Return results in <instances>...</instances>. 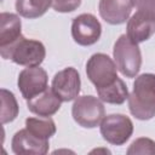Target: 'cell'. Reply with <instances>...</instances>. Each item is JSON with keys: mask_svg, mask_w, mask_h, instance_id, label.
<instances>
[{"mask_svg": "<svg viewBox=\"0 0 155 155\" xmlns=\"http://www.w3.org/2000/svg\"><path fill=\"white\" fill-rule=\"evenodd\" d=\"M127 101L130 113L136 119L142 121L153 119L155 116V74L138 75Z\"/></svg>", "mask_w": 155, "mask_h": 155, "instance_id": "obj_1", "label": "cell"}, {"mask_svg": "<svg viewBox=\"0 0 155 155\" xmlns=\"http://www.w3.org/2000/svg\"><path fill=\"white\" fill-rule=\"evenodd\" d=\"M0 54L4 59H11L18 65L36 67L44 62L46 50L41 41L22 36L8 48L0 51Z\"/></svg>", "mask_w": 155, "mask_h": 155, "instance_id": "obj_2", "label": "cell"}, {"mask_svg": "<svg viewBox=\"0 0 155 155\" xmlns=\"http://www.w3.org/2000/svg\"><path fill=\"white\" fill-rule=\"evenodd\" d=\"M114 62L117 70L126 78H136L142 65V53L138 44L133 42L126 34L119 36L113 48Z\"/></svg>", "mask_w": 155, "mask_h": 155, "instance_id": "obj_3", "label": "cell"}, {"mask_svg": "<svg viewBox=\"0 0 155 155\" xmlns=\"http://www.w3.org/2000/svg\"><path fill=\"white\" fill-rule=\"evenodd\" d=\"M71 115L79 126L94 128L105 116V109L99 98L94 96H80L74 99Z\"/></svg>", "mask_w": 155, "mask_h": 155, "instance_id": "obj_4", "label": "cell"}, {"mask_svg": "<svg viewBox=\"0 0 155 155\" xmlns=\"http://www.w3.org/2000/svg\"><path fill=\"white\" fill-rule=\"evenodd\" d=\"M86 75L96 90L111 85L119 78L115 62L105 53H94L88 58L86 63Z\"/></svg>", "mask_w": 155, "mask_h": 155, "instance_id": "obj_5", "label": "cell"}, {"mask_svg": "<svg viewBox=\"0 0 155 155\" xmlns=\"http://www.w3.org/2000/svg\"><path fill=\"white\" fill-rule=\"evenodd\" d=\"M101 134L104 140L113 145L125 144L133 133L131 119L124 114H110L103 117L99 124Z\"/></svg>", "mask_w": 155, "mask_h": 155, "instance_id": "obj_6", "label": "cell"}, {"mask_svg": "<svg viewBox=\"0 0 155 155\" xmlns=\"http://www.w3.org/2000/svg\"><path fill=\"white\" fill-rule=\"evenodd\" d=\"M102 34L99 21L91 13H81L73 19L71 36L78 45L91 46L96 44Z\"/></svg>", "mask_w": 155, "mask_h": 155, "instance_id": "obj_7", "label": "cell"}, {"mask_svg": "<svg viewBox=\"0 0 155 155\" xmlns=\"http://www.w3.org/2000/svg\"><path fill=\"white\" fill-rule=\"evenodd\" d=\"M47 82H48L47 73L40 65L24 68L19 73L17 80L18 88L22 93V97L25 101L44 92L48 87Z\"/></svg>", "mask_w": 155, "mask_h": 155, "instance_id": "obj_8", "label": "cell"}, {"mask_svg": "<svg viewBox=\"0 0 155 155\" xmlns=\"http://www.w3.org/2000/svg\"><path fill=\"white\" fill-rule=\"evenodd\" d=\"M51 87L62 102L74 101L79 97L81 87V79L79 71L73 67L59 70L53 76Z\"/></svg>", "mask_w": 155, "mask_h": 155, "instance_id": "obj_9", "label": "cell"}, {"mask_svg": "<svg viewBox=\"0 0 155 155\" xmlns=\"http://www.w3.org/2000/svg\"><path fill=\"white\" fill-rule=\"evenodd\" d=\"M48 140L33 134L28 128L19 130L11 140V149L17 155H45L48 153Z\"/></svg>", "mask_w": 155, "mask_h": 155, "instance_id": "obj_10", "label": "cell"}, {"mask_svg": "<svg viewBox=\"0 0 155 155\" xmlns=\"http://www.w3.org/2000/svg\"><path fill=\"white\" fill-rule=\"evenodd\" d=\"M155 33V13L149 11H137L127 21V36L136 44L150 39Z\"/></svg>", "mask_w": 155, "mask_h": 155, "instance_id": "obj_11", "label": "cell"}, {"mask_svg": "<svg viewBox=\"0 0 155 155\" xmlns=\"http://www.w3.org/2000/svg\"><path fill=\"white\" fill-rule=\"evenodd\" d=\"M133 6L132 0H99L98 11L104 22L119 25L128 21Z\"/></svg>", "mask_w": 155, "mask_h": 155, "instance_id": "obj_12", "label": "cell"}, {"mask_svg": "<svg viewBox=\"0 0 155 155\" xmlns=\"http://www.w3.org/2000/svg\"><path fill=\"white\" fill-rule=\"evenodd\" d=\"M62 101L53 92L52 87H47L40 94L27 101V107L29 111L41 117H50L54 115L61 108Z\"/></svg>", "mask_w": 155, "mask_h": 155, "instance_id": "obj_13", "label": "cell"}, {"mask_svg": "<svg viewBox=\"0 0 155 155\" xmlns=\"http://www.w3.org/2000/svg\"><path fill=\"white\" fill-rule=\"evenodd\" d=\"M22 23L17 15L1 12L0 15V51L8 48L22 38Z\"/></svg>", "mask_w": 155, "mask_h": 155, "instance_id": "obj_14", "label": "cell"}, {"mask_svg": "<svg viewBox=\"0 0 155 155\" xmlns=\"http://www.w3.org/2000/svg\"><path fill=\"white\" fill-rule=\"evenodd\" d=\"M97 94L98 98L108 104H122L126 102V99H128V90L126 84L117 78L111 85L103 87V88H97Z\"/></svg>", "mask_w": 155, "mask_h": 155, "instance_id": "obj_15", "label": "cell"}, {"mask_svg": "<svg viewBox=\"0 0 155 155\" xmlns=\"http://www.w3.org/2000/svg\"><path fill=\"white\" fill-rule=\"evenodd\" d=\"M52 6V0H16L15 7L19 16L34 19L46 13Z\"/></svg>", "mask_w": 155, "mask_h": 155, "instance_id": "obj_16", "label": "cell"}, {"mask_svg": "<svg viewBox=\"0 0 155 155\" xmlns=\"http://www.w3.org/2000/svg\"><path fill=\"white\" fill-rule=\"evenodd\" d=\"M25 128L41 139H50L57 131L56 124L51 117H28L25 119Z\"/></svg>", "mask_w": 155, "mask_h": 155, "instance_id": "obj_17", "label": "cell"}, {"mask_svg": "<svg viewBox=\"0 0 155 155\" xmlns=\"http://www.w3.org/2000/svg\"><path fill=\"white\" fill-rule=\"evenodd\" d=\"M0 93H1V124L5 125L12 122L18 116L19 107L15 94L11 91L6 88H1Z\"/></svg>", "mask_w": 155, "mask_h": 155, "instance_id": "obj_18", "label": "cell"}, {"mask_svg": "<svg viewBox=\"0 0 155 155\" xmlns=\"http://www.w3.org/2000/svg\"><path fill=\"white\" fill-rule=\"evenodd\" d=\"M128 155H155V142L147 137L137 138L127 149Z\"/></svg>", "mask_w": 155, "mask_h": 155, "instance_id": "obj_19", "label": "cell"}, {"mask_svg": "<svg viewBox=\"0 0 155 155\" xmlns=\"http://www.w3.org/2000/svg\"><path fill=\"white\" fill-rule=\"evenodd\" d=\"M81 4V0H52V7L61 13H68L75 11Z\"/></svg>", "mask_w": 155, "mask_h": 155, "instance_id": "obj_20", "label": "cell"}, {"mask_svg": "<svg viewBox=\"0 0 155 155\" xmlns=\"http://www.w3.org/2000/svg\"><path fill=\"white\" fill-rule=\"evenodd\" d=\"M139 11H149L155 13V0H132Z\"/></svg>", "mask_w": 155, "mask_h": 155, "instance_id": "obj_21", "label": "cell"}, {"mask_svg": "<svg viewBox=\"0 0 155 155\" xmlns=\"http://www.w3.org/2000/svg\"><path fill=\"white\" fill-rule=\"evenodd\" d=\"M98 151H104V153H108V154H110V151H109L108 149H94V150H92L91 153H98Z\"/></svg>", "mask_w": 155, "mask_h": 155, "instance_id": "obj_22", "label": "cell"}]
</instances>
